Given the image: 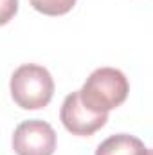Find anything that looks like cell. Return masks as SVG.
<instances>
[{"mask_svg":"<svg viewBox=\"0 0 153 155\" xmlns=\"http://www.w3.org/2000/svg\"><path fill=\"white\" fill-rule=\"evenodd\" d=\"M128 92V78L119 69L101 67L86 78L81 88V97L92 110L108 114L110 110L121 107L126 101Z\"/></svg>","mask_w":153,"mask_h":155,"instance_id":"6da1fadb","label":"cell"},{"mask_svg":"<svg viewBox=\"0 0 153 155\" xmlns=\"http://www.w3.org/2000/svg\"><path fill=\"white\" fill-rule=\"evenodd\" d=\"M11 96L24 110H40L47 107L54 94V79L50 72L36 63L20 65L11 76Z\"/></svg>","mask_w":153,"mask_h":155,"instance_id":"7a4b0ae2","label":"cell"},{"mask_svg":"<svg viewBox=\"0 0 153 155\" xmlns=\"http://www.w3.org/2000/svg\"><path fill=\"white\" fill-rule=\"evenodd\" d=\"M60 119L70 134L88 137V135L96 134L99 128H103L106 124L108 114L92 110L83 101L81 90H76V92H72L65 97V101L61 105V110H60Z\"/></svg>","mask_w":153,"mask_h":155,"instance_id":"3957f363","label":"cell"},{"mask_svg":"<svg viewBox=\"0 0 153 155\" xmlns=\"http://www.w3.org/2000/svg\"><path fill=\"white\" fill-rule=\"evenodd\" d=\"M13 150L16 155H52L56 150V132L41 119L24 121L15 128Z\"/></svg>","mask_w":153,"mask_h":155,"instance_id":"277c9868","label":"cell"},{"mask_svg":"<svg viewBox=\"0 0 153 155\" xmlns=\"http://www.w3.org/2000/svg\"><path fill=\"white\" fill-rule=\"evenodd\" d=\"M144 150L146 146L139 137L130 134H115L97 146L96 155H142Z\"/></svg>","mask_w":153,"mask_h":155,"instance_id":"5b68a950","label":"cell"},{"mask_svg":"<svg viewBox=\"0 0 153 155\" xmlns=\"http://www.w3.org/2000/svg\"><path fill=\"white\" fill-rule=\"evenodd\" d=\"M29 2L36 11L47 15V16L65 15L76 5V0H29Z\"/></svg>","mask_w":153,"mask_h":155,"instance_id":"8992f818","label":"cell"},{"mask_svg":"<svg viewBox=\"0 0 153 155\" xmlns=\"http://www.w3.org/2000/svg\"><path fill=\"white\" fill-rule=\"evenodd\" d=\"M18 9V0H2V24H5L11 15H15Z\"/></svg>","mask_w":153,"mask_h":155,"instance_id":"52a82bcc","label":"cell"},{"mask_svg":"<svg viewBox=\"0 0 153 155\" xmlns=\"http://www.w3.org/2000/svg\"><path fill=\"white\" fill-rule=\"evenodd\" d=\"M142 155H153V148H146V150H144V153Z\"/></svg>","mask_w":153,"mask_h":155,"instance_id":"ba28073f","label":"cell"}]
</instances>
